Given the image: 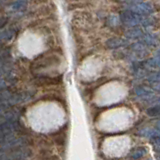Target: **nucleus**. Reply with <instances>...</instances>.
Returning <instances> with one entry per match:
<instances>
[{
	"label": "nucleus",
	"mask_w": 160,
	"mask_h": 160,
	"mask_svg": "<svg viewBox=\"0 0 160 160\" xmlns=\"http://www.w3.org/2000/svg\"><path fill=\"white\" fill-rule=\"evenodd\" d=\"M121 21L128 25V26H137V25L140 24H148L147 20L143 17V15H139L137 13H134L132 11H129V10H126L124 11L121 16Z\"/></svg>",
	"instance_id": "f257e3e1"
},
{
	"label": "nucleus",
	"mask_w": 160,
	"mask_h": 160,
	"mask_svg": "<svg viewBox=\"0 0 160 160\" xmlns=\"http://www.w3.org/2000/svg\"><path fill=\"white\" fill-rule=\"evenodd\" d=\"M18 128L19 123L16 121H7L0 124V143L9 140Z\"/></svg>",
	"instance_id": "f03ea898"
},
{
	"label": "nucleus",
	"mask_w": 160,
	"mask_h": 160,
	"mask_svg": "<svg viewBox=\"0 0 160 160\" xmlns=\"http://www.w3.org/2000/svg\"><path fill=\"white\" fill-rule=\"evenodd\" d=\"M127 10L137 13L139 15H149L154 12V8L149 3H133L127 6Z\"/></svg>",
	"instance_id": "7ed1b4c3"
},
{
	"label": "nucleus",
	"mask_w": 160,
	"mask_h": 160,
	"mask_svg": "<svg viewBox=\"0 0 160 160\" xmlns=\"http://www.w3.org/2000/svg\"><path fill=\"white\" fill-rule=\"evenodd\" d=\"M126 43L127 42L121 38H113V39H110L107 41V45L110 48H116V47H120V46H124Z\"/></svg>",
	"instance_id": "20e7f679"
},
{
	"label": "nucleus",
	"mask_w": 160,
	"mask_h": 160,
	"mask_svg": "<svg viewBox=\"0 0 160 160\" xmlns=\"http://www.w3.org/2000/svg\"><path fill=\"white\" fill-rule=\"evenodd\" d=\"M27 5V0H16V2L13 4V9L16 11H23L26 8Z\"/></svg>",
	"instance_id": "39448f33"
},
{
	"label": "nucleus",
	"mask_w": 160,
	"mask_h": 160,
	"mask_svg": "<svg viewBox=\"0 0 160 160\" xmlns=\"http://www.w3.org/2000/svg\"><path fill=\"white\" fill-rule=\"evenodd\" d=\"M146 113L149 115V116L152 117H156V116H160V105H157V106L154 107H150L147 109Z\"/></svg>",
	"instance_id": "423d86ee"
},
{
	"label": "nucleus",
	"mask_w": 160,
	"mask_h": 160,
	"mask_svg": "<svg viewBox=\"0 0 160 160\" xmlns=\"http://www.w3.org/2000/svg\"><path fill=\"white\" fill-rule=\"evenodd\" d=\"M145 152H146V149H145V148H137L136 150H134L133 153L130 154V156H131L132 158H134V159H138L140 157H142L143 155L145 154Z\"/></svg>",
	"instance_id": "0eeeda50"
},
{
	"label": "nucleus",
	"mask_w": 160,
	"mask_h": 160,
	"mask_svg": "<svg viewBox=\"0 0 160 160\" xmlns=\"http://www.w3.org/2000/svg\"><path fill=\"white\" fill-rule=\"evenodd\" d=\"M126 35L128 38H137V37H141L142 32L140 29H131Z\"/></svg>",
	"instance_id": "6e6552de"
},
{
	"label": "nucleus",
	"mask_w": 160,
	"mask_h": 160,
	"mask_svg": "<svg viewBox=\"0 0 160 160\" xmlns=\"http://www.w3.org/2000/svg\"><path fill=\"white\" fill-rule=\"evenodd\" d=\"M154 88L156 89L157 91H159V92H160V83H158V84H156V85H155V86H154Z\"/></svg>",
	"instance_id": "1a4fd4ad"
},
{
	"label": "nucleus",
	"mask_w": 160,
	"mask_h": 160,
	"mask_svg": "<svg viewBox=\"0 0 160 160\" xmlns=\"http://www.w3.org/2000/svg\"><path fill=\"white\" fill-rule=\"evenodd\" d=\"M156 125H157V127H158V129H160V121H158Z\"/></svg>",
	"instance_id": "9d476101"
},
{
	"label": "nucleus",
	"mask_w": 160,
	"mask_h": 160,
	"mask_svg": "<svg viewBox=\"0 0 160 160\" xmlns=\"http://www.w3.org/2000/svg\"><path fill=\"white\" fill-rule=\"evenodd\" d=\"M133 1H140V0H133Z\"/></svg>",
	"instance_id": "9b49d317"
}]
</instances>
